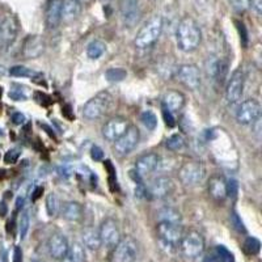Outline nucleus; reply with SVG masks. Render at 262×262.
Here are the masks:
<instances>
[{
	"label": "nucleus",
	"mask_w": 262,
	"mask_h": 262,
	"mask_svg": "<svg viewBox=\"0 0 262 262\" xmlns=\"http://www.w3.org/2000/svg\"><path fill=\"white\" fill-rule=\"evenodd\" d=\"M163 117H164V121H165V125L169 126V127H174V126H176V118H174L173 113H170L169 111L164 109V107H163Z\"/></svg>",
	"instance_id": "41"
},
{
	"label": "nucleus",
	"mask_w": 262,
	"mask_h": 262,
	"mask_svg": "<svg viewBox=\"0 0 262 262\" xmlns=\"http://www.w3.org/2000/svg\"><path fill=\"white\" fill-rule=\"evenodd\" d=\"M25 121V117L24 114L21 113H15L12 114V122L15 123V125H23Z\"/></svg>",
	"instance_id": "47"
},
{
	"label": "nucleus",
	"mask_w": 262,
	"mask_h": 262,
	"mask_svg": "<svg viewBox=\"0 0 262 262\" xmlns=\"http://www.w3.org/2000/svg\"><path fill=\"white\" fill-rule=\"evenodd\" d=\"M174 189V184H173L172 179L168 176H160L155 179L151 182L149 188L147 189V194L152 198H165V196L170 195Z\"/></svg>",
	"instance_id": "17"
},
{
	"label": "nucleus",
	"mask_w": 262,
	"mask_h": 262,
	"mask_svg": "<svg viewBox=\"0 0 262 262\" xmlns=\"http://www.w3.org/2000/svg\"><path fill=\"white\" fill-rule=\"evenodd\" d=\"M127 76V72L125 69H121V67H113V69H109L105 72V78L107 81L111 83H119V81H123Z\"/></svg>",
	"instance_id": "32"
},
{
	"label": "nucleus",
	"mask_w": 262,
	"mask_h": 262,
	"mask_svg": "<svg viewBox=\"0 0 262 262\" xmlns=\"http://www.w3.org/2000/svg\"><path fill=\"white\" fill-rule=\"evenodd\" d=\"M261 118V105L257 100H247L243 102L237 109L236 113V119L240 125H253L257 119Z\"/></svg>",
	"instance_id": "10"
},
{
	"label": "nucleus",
	"mask_w": 262,
	"mask_h": 262,
	"mask_svg": "<svg viewBox=\"0 0 262 262\" xmlns=\"http://www.w3.org/2000/svg\"><path fill=\"white\" fill-rule=\"evenodd\" d=\"M76 2H78V3H80L81 6H83V4H86V3H88V2H90V0H76Z\"/></svg>",
	"instance_id": "52"
},
{
	"label": "nucleus",
	"mask_w": 262,
	"mask_h": 262,
	"mask_svg": "<svg viewBox=\"0 0 262 262\" xmlns=\"http://www.w3.org/2000/svg\"><path fill=\"white\" fill-rule=\"evenodd\" d=\"M202 41V32L195 20L190 16L181 18L176 29L177 46L184 53H191L200 48Z\"/></svg>",
	"instance_id": "1"
},
{
	"label": "nucleus",
	"mask_w": 262,
	"mask_h": 262,
	"mask_svg": "<svg viewBox=\"0 0 262 262\" xmlns=\"http://www.w3.org/2000/svg\"><path fill=\"white\" fill-rule=\"evenodd\" d=\"M42 191H43V188H37L36 190H34V193H33V194H34V195L32 196L33 201H36L37 198H38V196L41 195V194H39V193H42Z\"/></svg>",
	"instance_id": "50"
},
{
	"label": "nucleus",
	"mask_w": 262,
	"mask_h": 262,
	"mask_svg": "<svg viewBox=\"0 0 262 262\" xmlns=\"http://www.w3.org/2000/svg\"><path fill=\"white\" fill-rule=\"evenodd\" d=\"M227 72H228V63L226 60H214L210 63L209 74L211 75L214 80H216L219 84H223L227 78Z\"/></svg>",
	"instance_id": "25"
},
{
	"label": "nucleus",
	"mask_w": 262,
	"mask_h": 262,
	"mask_svg": "<svg viewBox=\"0 0 262 262\" xmlns=\"http://www.w3.org/2000/svg\"><path fill=\"white\" fill-rule=\"evenodd\" d=\"M83 244L91 250H97L98 248L101 247L102 244L101 240H100V235H98L97 229L92 228V227H88V228L84 229Z\"/></svg>",
	"instance_id": "27"
},
{
	"label": "nucleus",
	"mask_w": 262,
	"mask_h": 262,
	"mask_svg": "<svg viewBox=\"0 0 262 262\" xmlns=\"http://www.w3.org/2000/svg\"><path fill=\"white\" fill-rule=\"evenodd\" d=\"M18 34V21L13 16H6L0 21V50H7L13 45Z\"/></svg>",
	"instance_id": "8"
},
{
	"label": "nucleus",
	"mask_w": 262,
	"mask_h": 262,
	"mask_svg": "<svg viewBox=\"0 0 262 262\" xmlns=\"http://www.w3.org/2000/svg\"><path fill=\"white\" fill-rule=\"evenodd\" d=\"M45 50V42L39 36H29L24 42L23 54L25 58H38Z\"/></svg>",
	"instance_id": "20"
},
{
	"label": "nucleus",
	"mask_w": 262,
	"mask_h": 262,
	"mask_svg": "<svg viewBox=\"0 0 262 262\" xmlns=\"http://www.w3.org/2000/svg\"><path fill=\"white\" fill-rule=\"evenodd\" d=\"M209 194L216 202H223L227 198V181L222 176H212L209 181Z\"/></svg>",
	"instance_id": "22"
},
{
	"label": "nucleus",
	"mask_w": 262,
	"mask_h": 262,
	"mask_svg": "<svg viewBox=\"0 0 262 262\" xmlns=\"http://www.w3.org/2000/svg\"><path fill=\"white\" fill-rule=\"evenodd\" d=\"M159 163H160L159 155H156L154 152H151V154H144V155H142L139 159H137V161H135L134 172L137 173L140 179L143 180L144 177L151 174V173L158 168Z\"/></svg>",
	"instance_id": "16"
},
{
	"label": "nucleus",
	"mask_w": 262,
	"mask_h": 262,
	"mask_svg": "<svg viewBox=\"0 0 262 262\" xmlns=\"http://www.w3.org/2000/svg\"><path fill=\"white\" fill-rule=\"evenodd\" d=\"M185 101H186V98H185L182 92L174 90L168 91L163 96V107L169 111L170 113H177V112H180L184 107Z\"/></svg>",
	"instance_id": "19"
},
{
	"label": "nucleus",
	"mask_w": 262,
	"mask_h": 262,
	"mask_svg": "<svg viewBox=\"0 0 262 262\" xmlns=\"http://www.w3.org/2000/svg\"><path fill=\"white\" fill-rule=\"evenodd\" d=\"M159 219L160 222H169V223H179L181 224V214L177 210L165 207L159 212Z\"/></svg>",
	"instance_id": "31"
},
{
	"label": "nucleus",
	"mask_w": 262,
	"mask_h": 262,
	"mask_svg": "<svg viewBox=\"0 0 262 262\" xmlns=\"http://www.w3.org/2000/svg\"><path fill=\"white\" fill-rule=\"evenodd\" d=\"M206 262H235V257L224 245H216L206 257Z\"/></svg>",
	"instance_id": "26"
},
{
	"label": "nucleus",
	"mask_w": 262,
	"mask_h": 262,
	"mask_svg": "<svg viewBox=\"0 0 262 262\" xmlns=\"http://www.w3.org/2000/svg\"><path fill=\"white\" fill-rule=\"evenodd\" d=\"M140 121L148 130H155L156 126H158V117L155 116V113H152L151 111L143 112L142 116H140Z\"/></svg>",
	"instance_id": "37"
},
{
	"label": "nucleus",
	"mask_w": 262,
	"mask_h": 262,
	"mask_svg": "<svg viewBox=\"0 0 262 262\" xmlns=\"http://www.w3.org/2000/svg\"><path fill=\"white\" fill-rule=\"evenodd\" d=\"M9 75L15 76V78H34L38 74L36 71H33L32 69L24 67V66H15V67L9 69Z\"/></svg>",
	"instance_id": "33"
},
{
	"label": "nucleus",
	"mask_w": 262,
	"mask_h": 262,
	"mask_svg": "<svg viewBox=\"0 0 262 262\" xmlns=\"http://www.w3.org/2000/svg\"><path fill=\"white\" fill-rule=\"evenodd\" d=\"M105 51H106V45L100 39H93L92 42H90V45L86 46V55L91 59H98L102 57Z\"/></svg>",
	"instance_id": "28"
},
{
	"label": "nucleus",
	"mask_w": 262,
	"mask_h": 262,
	"mask_svg": "<svg viewBox=\"0 0 262 262\" xmlns=\"http://www.w3.org/2000/svg\"><path fill=\"white\" fill-rule=\"evenodd\" d=\"M245 253L248 256H256L259 253V249H261V243H259L258 238L256 237H247V240L244 242V247H243Z\"/></svg>",
	"instance_id": "35"
},
{
	"label": "nucleus",
	"mask_w": 262,
	"mask_h": 262,
	"mask_svg": "<svg viewBox=\"0 0 262 262\" xmlns=\"http://www.w3.org/2000/svg\"><path fill=\"white\" fill-rule=\"evenodd\" d=\"M232 223H233V227L237 229L238 232H245L244 224H243L242 219L238 217V215L236 214V212H233V214H232Z\"/></svg>",
	"instance_id": "43"
},
{
	"label": "nucleus",
	"mask_w": 262,
	"mask_h": 262,
	"mask_svg": "<svg viewBox=\"0 0 262 262\" xmlns=\"http://www.w3.org/2000/svg\"><path fill=\"white\" fill-rule=\"evenodd\" d=\"M250 7L254 9L257 15H261L262 12V0H250Z\"/></svg>",
	"instance_id": "44"
},
{
	"label": "nucleus",
	"mask_w": 262,
	"mask_h": 262,
	"mask_svg": "<svg viewBox=\"0 0 262 262\" xmlns=\"http://www.w3.org/2000/svg\"><path fill=\"white\" fill-rule=\"evenodd\" d=\"M49 253L54 259H63L66 258L67 253H69L70 244L67 242L64 235L62 233H54L48 243Z\"/></svg>",
	"instance_id": "18"
},
{
	"label": "nucleus",
	"mask_w": 262,
	"mask_h": 262,
	"mask_svg": "<svg viewBox=\"0 0 262 262\" xmlns=\"http://www.w3.org/2000/svg\"><path fill=\"white\" fill-rule=\"evenodd\" d=\"M163 30V17L161 16H154L147 21V24L144 25L142 29L138 32L137 37H135V46L138 49H147L151 48L154 43L159 39Z\"/></svg>",
	"instance_id": "2"
},
{
	"label": "nucleus",
	"mask_w": 262,
	"mask_h": 262,
	"mask_svg": "<svg viewBox=\"0 0 262 262\" xmlns=\"http://www.w3.org/2000/svg\"><path fill=\"white\" fill-rule=\"evenodd\" d=\"M181 253L186 258H196L203 253L205 250V238L196 231H189L188 233L182 235L180 242Z\"/></svg>",
	"instance_id": "4"
},
{
	"label": "nucleus",
	"mask_w": 262,
	"mask_h": 262,
	"mask_svg": "<svg viewBox=\"0 0 262 262\" xmlns=\"http://www.w3.org/2000/svg\"><path fill=\"white\" fill-rule=\"evenodd\" d=\"M138 256V244L131 236L121 238L114 247L113 262H135Z\"/></svg>",
	"instance_id": "7"
},
{
	"label": "nucleus",
	"mask_w": 262,
	"mask_h": 262,
	"mask_svg": "<svg viewBox=\"0 0 262 262\" xmlns=\"http://www.w3.org/2000/svg\"><path fill=\"white\" fill-rule=\"evenodd\" d=\"M30 226V216L28 211H23L20 215V219H18V233H20L21 240H24L28 235V231H29Z\"/></svg>",
	"instance_id": "36"
},
{
	"label": "nucleus",
	"mask_w": 262,
	"mask_h": 262,
	"mask_svg": "<svg viewBox=\"0 0 262 262\" xmlns=\"http://www.w3.org/2000/svg\"><path fill=\"white\" fill-rule=\"evenodd\" d=\"M98 235H100L101 244L107 248L116 247L119 240H121V232H119L118 224L111 217L102 222L100 229H98Z\"/></svg>",
	"instance_id": "12"
},
{
	"label": "nucleus",
	"mask_w": 262,
	"mask_h": 262,
	"mask_svg": "<svg viewBox=\"0 0 262 262\" xmlns=\"http://www.w3.org/2000/svg\"><path fill=\"white\" fill-rule=\"evenodd\" d=\"M66 258H69L70 262L85 261V250H84V245H81L80 243H74L72 245H70L69 253H67Z\"/></svg>",
	"instance_id": "29"
},
{
	"label": "nucleus",
	"mask_w": 262,
	"mask_h": 262,
	"mask_svg": "<svg viewBox=\"0 0 262 262\" xmlns=\"http://www.w3.org/2000/svg\"><path fill=\"white\" fill-rule=\"evenodd\" d=\"M62 4L63 0H50L46 8V25L50 29L57 28L62 21Z\"/></svg>",
	"instance_id": "21"
},
{
	"label": "nucleus",
	"mask_w": 262,
	"mask_h": 262,
	"mask_svg": "<svg viewBox=\"0 0 262 262\" xmlns=\"http://www.w3.org/2000/svg\"><path fill=\"white\" fill-rule=\"evenodd\" d=\"M119 12L123 23L127 27H134L138 24L140 16H142V8H140L139 0H122L119 6Z\"/></svg>",
	"instance_id": "14"
},
{
	"label": "nucleus",
	"mask_w": 262,
	"mask_h": 262,
	"mask_svg": "<svg viewBox=\"0 0 262 262\" xmlns=\"http://www.w3.org/2000/svg\"><path fill=\"white\" fill-rule=\"evenodd\" d=\"M158 235L161 244L169 248H176L182 237V227L179 223L160 222L158 224Z\"/></svg>",
	"instance_id": "6"
},
{
	"label": "nucleus",
	"mask_w": 262,
	"mask_h": 262,
	"mask_svg": "<svg viewBox=\"0 0 262 262\" xmlns=\"http://www.w3.org/2000/svg\"><path fill=\"white\" fill-rule=\"evenodd\" d=\"M229 4L233 11H236L237 13H243L250 7V0H229Z\"/></svg>",
	"instance_id": "38"
},
{
	"label": "nucleus",
	"mask_w": 262,
	"mask_h": 262,
	"mask_svg": "<svg viewBox=\"0 0 262 262\" xmlns=\"http://www.w3.org/2000/svg\"><path fill=\"white\" fill-rule=\"evenodd\" d=\"M9 97H12L16 101H21V100H25L27 96L21 92V91H12V92H9Z\"/></svg>",
	"instance_id": "45"
},
{
	"label": "nucleus",
	"mask_w": 262,
	"mask_h": 262,
	"mask_svg": "<svg viewBox=\"0 0 262 262\" xmlns=\"http://www.w3.org/2000/svg\"><path fill=\"white\" fill-rule=\"evenodd\" d=\"M33 262H39V261H33Z\"/></svg>",
	"instance_id": "53"
},
{
	"label": "nucleus",
	"mask_w": 262,
	"mask_h": 262,
	"mask_svg": "<svg viewBox=\"0 0 262 262\" xmlns=\"http://www.w3.org/2000/svg\"><path fill=\"white\" fill-rule=\"evenodd\" d=\"M46 211L50 217L57 216L60 212V202L59 198L55 193H49L46 196Z\"/></svg>",
	"instance_id": "30"
},
{
	"label": "nucleus",
	"mask_w": 262,
	"mask_h": 262,
	"mask_svg": "<svg viewBox=\"0 0 262 262\" xmlns=\"http://www.w3.org/2000/svg\"><path fill=\"white\" fill-rule=\"evenodd\" d=\"M18 158H20V152L17 149H9L4 155V161L7 164H15L18 160Z\"/></svg>",
	"instance_id": "40"
},
{
	"label": "nucleus",
	"mask_w": 262,
	"mask_h": 262,
	"mask_svg": "<svg viewBox=\"0 0 262 262\" xmlns=\"http://www.w3.org/2000/svg\"><path fill=\"white\" fill-rule=\"evenodd\" d=\"M244 93V74L242 70H237L229 78L226 86V98L228 104H236L242 100Z\"/></svg>",
	"instance_id": "13"
},
{
	"label": "nucleus",
	"mask_w": 262,
	"mask_h": 262,
	"mask_svg": "<svg viewBox=\"0 0 262 262\" xmlns=\"http://www.w3.org/2000/svg\"><path fill=\"white\" fill-rule=\"evenodd\" d=\"M139 139V130H138L135 126H128L127 130L125 131V134L121 135V137L114 142V151L117 152V155L118 156L128 155V154L138 146Z\"/></svg>",
	"instance_id": "9"
},
{
	"label": "nucleus",
	"mask_w": 262,
	"mask_h": 262,
	"mask_svg": "<svg viewBox=\"0 0 262 262\" xmlns=\"http://www.w3.org/2000/svg\"><path fill=\"white\" fill-rule=\"evenodd\" d=\"M242 29L245 30L244 25H243V24H242ZM240 34H242V32H240ZM242 38L244 39V45H247V33H243V37H242Z\"/></svg>",
	"instance_id": "51"
},
{
	"label": "nucleus",
	"mask_w": 262,
	"mask_h": 262,
	"mask_svg": "<svg viewBox=\"0 0 262 262\" xmlns=\"http://www.w3.org/2000/svg\"><path fill=\"white\" fill-rule=\"evenodd\" d=\"M205 172V167L201 161H186L180 167L179 179L185 186H195L203 180Z\"/></svg>",
	"instance_id": "5"
},
{
	"label": "nucleus",
	"mask_w": 262,
	"mask_h": 262,
	"mask_svg": "<svg viewBox=\"0 0 262 262\" xmlns=\"http://www.w3.org/2000/svg\"><path fill=\"white\" fill-rule=\"evenodd\" d=\"M177 80L191 91L198 90L202 83L201 71L195 64H182L177 70Z\"/></svg>",
	"instance_id": "11"
},
{
	"label": "nucleus",
	"mask_w": 262,
	"mask_h": 262,
	"mask_svg": "<svg viewBox=\"0 0 262 262\" xmlns=\"http://www.w3.org/2000/svg\"><path fill=\"white\" fill-rule=\"evenodd\" d=\"M91 156L95 161H101L104 159V151L98 146H93L92 151H91Z\"/></svg>",
	"instance_id": "42"
},
{
	"label": "nucleus",
	"mask_w": 262,
	"mask_h": 262,
	"mask_svg": "<svg viewBox=\"0 0 262 262\" xmlns=\"http://www.w3.org/2000/svg\"><path fill=\"white\" fill-rule=\"evenodd\" d=\"M81 12V4L76 0H63L62 4V20L70 21L75 20Z\"/></svg>",
	"instance_id": "24"
},
{
	"label": "nucleus",
	"mask_w": 262,
	"mask_h": 262,
	"mask_svg": "<svg viewBox=\"0 0 262 262\" xmlns=\"http://www.w3.org/2000/svg\"><path fill=\"white\" fill-rule=\"evenodd\" d=\"M165 146L170 151H180V149L185 147V138L181 134H179V133L170 135L167 139V142H165Z\"/></svg>",
	"instance_id": "34"
},
{
	"label": "nucleus",
	"mask_w": 262,
	"mask_h": 262,
	"mask_svg": "<svg viewBox=\"0 0 262 262\" xmlns=\"http://www.w3.org/2000/svg\"><path fill=\"white\" fill-rule=\"evenodd\" d=\"M112 96L107 92H100L85 102L83 106V116L86 119H97L104 116L111 107Z\"/></svg>",
	"instance_id": "3"
},
{
	"label": "nucleus",
	"mask_w": 262,
	"mask_h": 262,
	"mask_svg": "<svg viewBox=\"0 0 262 262\" xmlns=\"http://www.w3.org/2000/svg\"><path fill=\"white\" fill-rule=\"evenodd\" d=\"M7 212H8V207L4 202H0V216H6Z\"/></svg>",
	"instance_id": "48"
},
{
	"label": "nucleus",
	"mask_w": 262,
	"mask_h": 262,
	"mask_svg": "<svg viewBox=\"0 0 262 262\" xmlns=\"http://www.w3.org/2000/svg\"><path fill=\"white\" fill-rule=\"evenodd\" d=\"M24 202H25L24 196H18L17 201H16V205H17V209H23V207H24Z\"/></svg>",
	"instance_id": "49"
},
{
	"label": "nucleus",
	"mask_w": 262,
	"mask_h": 262,
	"mask_svg": "<svg viewBox=\"0 0 262 262\" xmlns=\"http://www.w3.org/2000/svg\"><path fill=\"white\" fill-rule=\"evenodd\" d=\"M13 262H23V250L20 247H15L13 249Z\"/></svg>",
	"instance_id": "46"
},
{
	"label": "nucleus",
	"mask_w": 262,
	"mask_h": 262,
	"mask_svg": "<svg viewBox=\"0 0 262 262\" xmlns=\"http://www.w3.org/2000/svg\"><path fill=\"white\" fill-rule=\"evenodd\" d=\"M130 123L123 117H116V118L109 119L102 127V135L109 142H116L121 135L125 134V131L127 130Z\"/></svg>",
	"instance_id": "15"
},
{
	"label": "nucleus",
	"mask_w": 262,
	"mask_h": 262,
	"mask_svg": "<svg viewBox=\"0 0 262 262\" xmlns=\"http://www.w3.org/2000/svg\"><path fill=\"white\" fill-rule=\"evenodd\" d=\"M60 214L64 217L66 221L69 222H79L81 221L84 212H83V206L79 202H66L64 205L60 206Z\"/></svg>",
	"instance_id": "23"
},
{
	"label": "nucleus",
	"mask_w": 262,
	"mask_h": 262,
	"mask_svg": "<svg viewBox=\"0 0 262 262\" xmlns=\"http://www.w3.org/2000/svg\"><path fill=\"white\" fill-rule=\"evenodd\" d=\"M238 194V184L236 180L231 179L227 181V196L229 198H233L235 200Z\"/></svg>",
	"instance_id": "39"
}]
</instances>
